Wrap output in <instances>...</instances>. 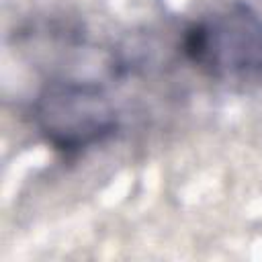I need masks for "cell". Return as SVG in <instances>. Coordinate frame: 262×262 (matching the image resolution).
I'll list each match as a JSON object with an SVG mask.
<instances>
[{"label":"cell","instance_id":"6da1fadb","mask_svg":"<svg viewBox=\"0 0 262 262\" xmlns=\"http://www.w3.org/2000/svg\"><path fill=\"white\" fill-rule=\"evenodd\" d=\"M39 133L59 151H82L115 133L119 117L102 86L80 80L49 82L33 102Z\"/></svg>","mask_w":262,"mask_h":262},{"label":"cell","instance_id":"7a4b0ae2","mask_svg":"<svg viewBox=\"0 0 262 262\" xmlns=\"http://www.w3.org/2000/svg\"><path fill=\"white\" fill-rule=\"evenodd\" d=\"M184 53L215 76L262 74V14L231 8L194 23L184 35Z\"/></svg>","mask_w":262,"mask_h":262}]
</instances>
